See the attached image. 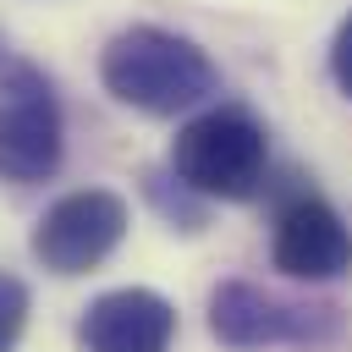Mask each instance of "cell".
I'll return each mask as SVG.
<instances>
[{"label":"cell","mask_w":352,"mask_h":352,"mask_svg":"<svg viewBox=\"0 0 352 352\" xmlns=\"http://www.w3.org/2000/svg\"><path fill=\"white\" fill-rule=\"evenodd\" d=\"M99 77H104V88H110L121 104H132V110H143V116L192 110V104H204V99L214 94V82H220L214 60H209L192 38H182V33H170V28H148V22H143V28H126V33H116V38L104 44Z\"/></svg>","instance_id":"1"},{"label":"cell","mask_w":352,"mask_h":352,"mask_svg":"<svg viewBox=\"0 0 352 352\" xmlns=\"http://www.w3.org/2000/svg\"><path fill=\"white\" fill-rule=\"evenodd\" d=\"M170 170L187 192L198 198H253L270 170V138L253 110L242 104H214L192 116L176 143H170Z\"/></svg>","instance_id":"2"},{"label":"cell","mask_w":352,"mask_h":352,"mask_svg":"<svg viewBox=\"0 0 352 352\" xmlns=\"http://www.w3.org/2000/svg\"><path fill=\"white\" fill-rule=\"evenodd\" d=\"M60 165V99L50 77L0 50V176L6 182H44Z\"/></svg>","instance_id":"3"},{"label":"cell","mask_w":352,"mask_h":352,"mask_svg":"<svg viewBox=\"0 0 352 352\" xmlns=\"http://www.w3.org/2000/svg\"><path fill=\"white\" fill-rule=\"evenodd\" d=\"M209 330L214 341L236 346V352H258V346H319L336 330V308H308V302H286L253 280H220L209 292Z\"/></svg>","instance_id":"4"},{"label":"cell","mask_w":352,"mask_h":352,"mask_svg":"<svg viewBox=\"0 0 352 352\" xmlns=\"http://www.w3.org/2000/svg\"><path fill=\"white\" fill-rule=\"evenodd\" d=\"M126 236V204L104 187H82L55 198L38 226H33V258L50 275H82L94 264H104L116 253V242Z\"/></svg>","instance_id":"5"},{"label":"cell","mask_w":352,"mask_h":352,"mask_svg":"<svg viewBox=\"0 0 352 352\" xmlns=\"http://www.w3.org/2000/svg\"><path fill=\"white\" fill-rule=\"evenodd\" d=\"M275 270L292 280H336L352 270V226L319 192H297L275 214Z\"/></svg>","instance_id":"6"},{"label":"cell","mask_w":352,"mask_h":352,"mask_svg":"<svg viewBox=\"0 0 352 352\" xmlns=\"http://www.w3.org/2000/svg\"><path fill=\"white\" fill-rule=\"evenodd\" d=\"M176 308L148 286H116L94 297L77 319L82 352H170Z\"/></svg>","instance_id":"7"},{"label":"cell","mask_w":352,"mask_h":352,"mask_svg":"<svg viewBox=\"0 0 352 352\" xmlns=\"http://www.w3.org/2000/svg\"><path fill=\"white\" fill-rule=\"evenodd\" d=\"M28 308H33L28 286H22L11 270H0V352H11V346L22 341V330H28Z\"/></svg>","instance_id":"8"},{"label":"cell","mask_w":352,"mask_h":352,"mask_svg":"<svg viewBox=\"0 0 352 352\" xmlns=\"http://www.w3.org/2000/svg\"><path fill=\"white\" fill-rule=\"evenodd\" d=\"M330 77H336V88L352 99V16H341V28H336V38H330Z\"/></svg>","instance_id":"9"}]
</instances>
